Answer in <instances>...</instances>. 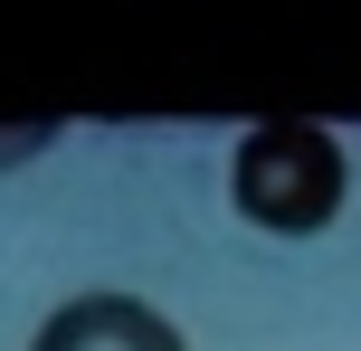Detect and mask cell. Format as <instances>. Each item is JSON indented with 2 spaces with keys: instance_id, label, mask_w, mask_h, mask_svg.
<instances>
[{
  "instance_id": "obj_3",
  "label": "cell",
  "mask_w": 361,
  "mask_h": 351,
  "mask_svg": "<svg viewBox=\"0 0 361 351\" xmlns=\"http://www.w3.org/2000/svg\"><path fill=\"white\" fill-rule=\"evenodd\" d=\"M48 143V124H29V133H0V162H10V152H38Z\"/></svg>"
},
{
  "instance_id": "obj_1",
  "label": "cell",
  "mask_w": 361,
  "mask_h": 351,
  "mask_svg": "<svg viewBox=\"0 0 361 351\" xmlns=\"http://www.w3.org/2000/svg\"><path fill=\"white\" fill-rule=\"evenodd\" d=\"M343 190H352L343 143H333L324 124H305V114L247 124L238 152H228V200H238V219H247V228H276V238H314V228H333Z\"/></svg>"
},
{
  "instance_id": "obj_2",
  "label": "cell",
  "mask_w": 361,
  "mask_h": 351,
  "mask_svg": "<svg viewBox=\"0 0 361 351\" xmlns=\"http://www.w3.org/2000/svg\"><path fill=\"white\" fill-rule=\"evenodd\" d=\"M29 351H190L180 323H162L143 295H76L38 323Z\"/></svg>"
}]
</instances>
